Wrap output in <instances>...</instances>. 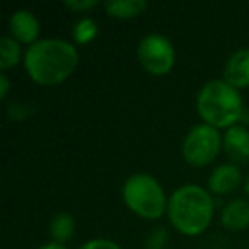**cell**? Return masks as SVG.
I'll list each match as a JSON object with an SVG mask.
<instances>
[{
	"mask_svg": "<svg viewBox=\"0 0 249 249\" xmlns=\"http://www.w3.org/2000/svg\"><path fill=\"white\" fill-rule=\"evenodd\" d=\"M79 249H121L116 242L107 241V239H92L82 244Z\"/></svg>",
	"mask_w": 249,
	"mask_h": 249,
	"instance_id": "18",
	"label": "cell"
},
{
	"mask_svg": "<svg viewBox=\"0 0 249 249\" xmlns=\"http://www.w3.org/2000/svg\"><path fill=\"white\" fill-rule=\"evenodd\" d=\"M9 92V77L5 73L0 75V99H5Z\"/></svg>",
	"mask_w": 249,
	"mask_h": 249,
	"instance_id": "19",
	"label": "cell"
},
{
	"mask_svg": "<svg viewBox=\"0 0 249 249\" xmlns=\"http://www.w3.org/2000/svg\"><path fill=\"white\" fill-rule=\"evenodd\" d=\"M224 150L234 162L249 160V130L241 124H234L224 135Z\"/></svg>",
	"mask_w": 249,
	"mask_h": 249,
	"instance_id": "9",
	"label": "cell"
},
{
	"mask_svg": "<svg viewBox=\"0 0 249 249\" xmlns=\"http://www.w3.org/2000/svg\"><path fill=\"white\" fill-rule=\"evenodd\" d=\"M79 63V55L72 43L58 38L39 39L24 53L28 75L39 86H58L69 79Z\"/></svg>",
	"mask_w": 249,
	"mask_h": 249,
	"instance_id": "1",
	"label": "cell"
},
{
	"mask_svg": "<svg viewBox=\"0 0 249 249\" xmlns=\"http://www.w3.org/2000/svg\"><path fill=\"white\" fill-rule=\"evenodd\" d=\"M222 137L217 128L207 123L196 124L188 132L183 142V157L190 166L203 167L217 159L222 147Z\"/></svg>",
	"mask_w": 249,
	"mask_h": 249,
	"instance_id": "5",
	"label": "cell"
},
{
	"mask_svg": "<svg viewBox=\"0 0 249 249\" xmlns=\"http://www.w3.org/2000/svg\"><path fill=\"white\" fill-rule=\"evenodd\" d=\"M196 109L207 124L229 130L242 120L246 107L235 87L225 80H210L198 92Z\"/></svg>",
	"mask_w": 249,
	"mask_h": 249,
	"instance_id": "3",
	"label": "cell"
},
{
	"mask_svg": "<svg viewBox=\"0 0 249 249\" xmlns=\"http://www.w3.org/2000/svg\"><path fill=\"white\" fill-rule=\"evenodd\" d=\"M244 190H246V193H248V196H249V174H248V178H246V184H244Z\"/></svg>",
	"mask_w": 249,
	"mask_h": 249,
	"instance_id": "21",
	"label": "cell"
},
{
	"mask_svg": "<svg viewBox=\"0 0 249 249\" xmlns=\"http://www.w3.org/2000/svg\"><path fill=\"white\" fill-rule=\"evenodd\" d=\"M9 31H11L12 38L19 43H26L31 46L36 41H39V21L29 11L14 12L9 19Z\"/></svg>",
	"mask_w": 249,
	"mask_h": 249,
	"instance_id": "7",
	"label": "cell"
},
{
	"mask_svg": "<svg viewBox=\"0 0 249 249\" xmlns=\"http://www.w3.org/2000/svg\"><path fill=\"white\" fill-rule=\"evenodd\" d=\"M69 11H73V12H87L90 9H94L97 5L96 0H67L63 2Z\"/></svg>",
	"mask_w": 249,
	"mask_h": 249,
	"instance_id": "17",
	"label": "cell"
},
{
	"mask_svg": "<svg viewBox=\"0 0 249 249\" xmlns=\"http://www.w3.org/2000/svg\"><path fill=\"white\" fill-rule=\"evenodd\" d=\"M167 215L173 227L183 235H200L213 217V200L205 188L184 184L171 195Z\"/></svg>",
	"mask_w": 249,
	"mask_h": 249,
	"instance_id": "2",
	"label": "cell"
},
{
	"mask_svg": "<svg viewBox=\"0 0 249 249\" xmlns=\"http://www.w3.org/2000/svg\"><path fill=\"white\" fill-rule=\"evenodd\" d=\"M123 200L133 213L149 220H157L162 217L169 203L159 181L145 173L132 174L124 181Z\"/></svg>",
	"mask_w": 249,
	"mask_h": 249,
	"instance_id": "4",
	"label": "cell"
},
{
	"mask_svg": "<svg viewBox=\"0 0 249 249\" xmlns=\"http://www.w3.org/2000/svg\"><path fill=\"white\" fill-rule=\"evenodd\" d=\"M75 232V220L70 213H58L52 218L50 224V235L53 237V242H63L70 241Z\"/></svg>",
	"mask_w": 249,
	"mask_h": 249,
	"instance_id": "13",
	"label": "cell"
},
{
	"mask_svg": "<svg viewBox=\"0 0 249 249\" xmlns=\"http://www.w3.org/2000/svg\"><path fill=\"white\" fill-rule=\"evenodd\" d=\"M220 222L227 231L232 232L244 231L246 227H249V201L237 198L227 203L222 210Z\"/></svg>",
	"mask_w": 249,
	"mask_h": 249,
	"instance_id": "11",
	"label": "cell"
},
{
	"mask_svg": "<svg viewBox=\"0 0 249 249\" xmlns=\"http://www.w3.org/2000/svg\"><path fill=\"white\" fill-rule=\"evenodd\" d=\"M137 58L143 70L152 75H166L173 70L176 62L174 46L162 35H147L140 39L137 48Z\"/></svg>",
	"mask_w": 249,
	"mask_h": 249,
	"instance_id": "6",
	"label": "cell"
},
{
	"mask_svg": "<svg viewBox=\"0 0 249 249\" xmlns=\"http://www.w3.org/2000/svg\"><path fill=\"white\" fill-rule=\"evenodd\" d=\"M224 80L235 89L249 87V48H241L229 56L224 67Z\"/></svg>",
	"mask_w": 249,
	"mask_h": 249,
	"instance_id": "8",
	"label": "cell"
},
{
	"mask_svg": "<svg viewBox=\"0 0 249 249\" xmlns=\"http://www.w3.org/2000/svg\"><path fill=\"white\" fill-rule=\"evenodd\" d=\"M97 33H99L97 24L89 18L80 19V21H77L75 26H73V39H75L77 43H80V45L90 43L97 36Z\"/></svg>",
	"mask_w": 249,
	"mask_h": 249,
	"instance_id": "15",
	"label": "cell"
},
{
	"mask_svg": "<svg viewBox=\"0 0 249 249\" xmlns=\"http://www.w3.org/2000/svg\"><path fill=\"white\" fill-rule=\"evenodd\" d=\"M39 249H67L63 244H58V242H48V244L41 246Z\"/></svg>",
	"mask_w": 249,
	"mask_h": 249,
	"instance_id": "20",
	"label": "cell"
},
{
	"mask_svg": "<svg viewBox=\"0 0 249 249\" xmlns=\"http://www.w3.org/2000/svg\"><path fill=\"white\" fill-rule=\"evenodd\" d=\"M166 242H167V231L162 227L156 229V231L149 235V239H147L149 249H162V248H166Z\"/></svg>",
	"mask_w": 249,
	"mask_h": 249,
	"instance_id": "16",
	"label": "cell"
},
{
	"mask_svg": "<svg viewBox=\"0 0 249 249\" xmlns=\"http://www.w3.org/2000/svg\"><path fill=\"white\" fill-rule=\"evenodd\" d=\"M21 56L22 52L19 41H16L14 38H9V36H4L0 39V70H2V73L18 65L21 62Z\"/></svg>",
	"mask_w": 249,
	"mask_h": 249,
	"instance_id": "14",
	"label": "cell"
},
{
	"mask_svg": "<svg viewBox=\"0 0 249 249\" xmlns=\"http://www.w3.org/2000/svg\"><path fill=\"white\" fill-rule=\"evenodd\" d=\"M241 171L235 164H220L213 169L208 179V188L215 195L231 193L241 184Z\"/></svg>",
	"mask_w": 249,
	"mask_h": 249,
	"instance_id": "10",
	"label": "cell"
},
{
	"mask_svg": "<svg viewBox=\"0 0 249 249\" xmlns=\"http://www.w3.org/2000/svg\"><path fill=\"white\" fill-rule=\"evenodd\" d=\"M106 14L114 19H132L147 9L145 0H113L104 4Z\"/></svg>",
	"mask_w": 249,
	"mask_h": 249,
	"instance_id": "12",
	"label": "cell"
}]
</instances>
